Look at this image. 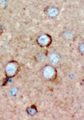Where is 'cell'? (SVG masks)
Returning a JSON list of instances; mask_svg holds the SVG:
<instances>
[{"instance_id":"cell-8","label":"cell","mask_w":84,"mask_h":120,"mask_svg":"<svg viewBox=\"0 0 84 120\" xmlns=\"http://www.w3.org/2000/svg\"><path fill=\"white\" fill-rule=\"evenodd\" d=\"M2 26H1V25H0V35L2 34Z\"/></svg>"},{"instance_id":"cell-5","label":"cell","mask_w":84,"mask_h":120,"mask_svg":"<svg viewBox=\"0 0 84 120\" xmlns=\"http://www.w3.org/2000/svg\"><path fill=\"white\" fill-rule=\"evenodd\" d=\"M44 75L47 78H50L52 76L54 73V69L50 66H47L44 68Z\"/></svg>"},{"instance_id":"cell-6","label":"cell","mask_w":84,"mask_h":120,"mask_svg":"<svg viewBox=\"0 0 84 120\" xmlns=\"http://www.w3.org/2000/svg\"><path fill=\"white\" fill-rule=\"evenodd\" d=\"M60 58V56H59V54L57 53H53L49 56V60H50V61L52 64H57L59 62Z\"/></svg>"},{"instance_id":"cell-4","label":"cell","mask_w":84,"mask_h":120,"mask_svg":"<svg viewBox=\"0 0 84 120\" xmlns=\"http://www.w3.org/2000/svg\"><path fill=\"white\" fill-rule=\"evenodd\" d=\"M74 36L75 35H74L73 33L69 30L63 31L62 33V37L66 41H72L73 39Z\"/></svg>"},{"instance_id":"cell-7","label":"cell","mask_w":84,"mask_h":120,"mask_svg":"<svg viewBox=\"0 0 84 120\" xmlns=\"http://www.w3.org/2000/svg\"><path fill=\"white\" fill-rule=\"evenodd\" d=\"M79 48L80 52H81V53L83 54L84 53V44L83 43L81 44V45H80Z\"/></svg>"},{"instance_id":"cell-2","label":"cell","mask_w":84,"mask_h":120,"mask_svg":"<svg viewBox=\"0 0 84 120\" xmlns=\"http://www.w3.org/2000/svg\"><path fill=\"white\" fill-rule=\"evenodd\" d=\"M52 42L51 37L47 34H43L40 35L37 39V42L42 47H47Z\"/></svg>"},{"instance_id":"cell-1","label":"cell","mask_w":84,"mask_h":120,"mask_svg":"<svg viewBox=\"0 0 84 120\" xmlns=\"http://www.w3.org/2000/svg\"><path fill=\"white\" fill-rule=\"evenodd\" d=\"M18 64L15 61H11L6 66L5 71L8 76H14L18 72Z\"/></svg>"},{"instance_id":"cell-3","label":"cell","mask_w":84,"mask_h":120,"mask_svg":"<svg viewBox=\"0 0 84 120\" xmlns=\"http://www.w3.org/2000/svg\"><path fill=\"white\" fill-rule=\"evenodd\" d=\"M47 14L51 18H55L59 14V11L57 8L55 7H49L47 9Z\"/></svg>"}]
</instances>
